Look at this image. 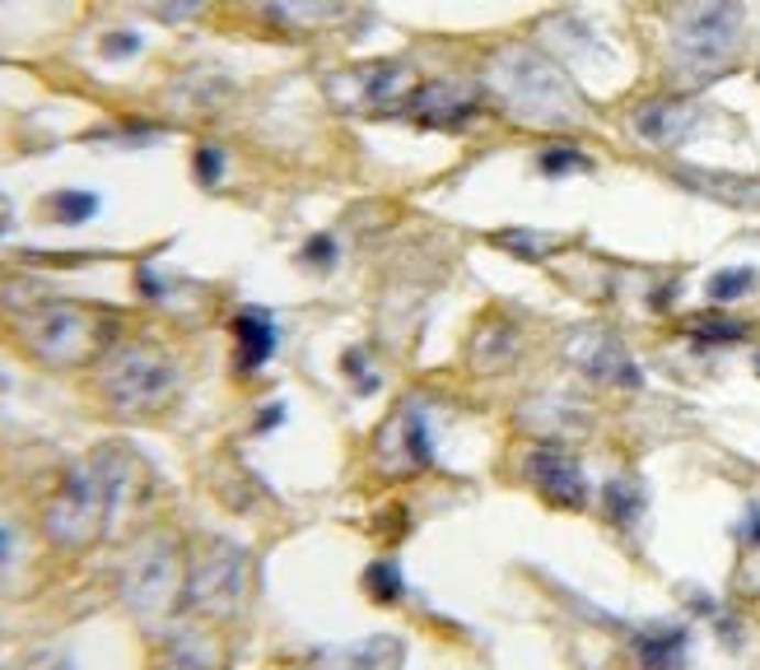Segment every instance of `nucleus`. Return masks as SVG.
Instances as JSON below:
<instances>
[{
	"instance_id": "1",
	"label": "nucleus",
	"mask_w": 760,
	"mask_h": 670,
	"mask_svg": "<svg viewBox=\"0 0 760 670\" xmlns=\"http://www.w3.org/2000/svg\"><path fill=\"white\" fill-rule=\"evenodd\" d=\"M5 322L14 340L47 368H89L117 345V317L62 293H5Z\"/></svg>"
},
{
	"instance_id": "2",
	"label": "nucleus",
	"mask_w": 760,
	"mask_h": 670,
	"mask_svg": "<svg viewBox=\"0 0 760 670\" xmlns=\"http://www.w3.org/2000/svg\"><path fill=\"white\" fill-rule=\"evenodd\" d=\"M485 93L509 122L528 131H574L588 122V103L551 56L509 43L485 62Z\"/></svg>"
},
{
	"instance_id": "3",
	"label": "nucleus",
	"mask_w": 760,
	"mask_h": 670,
	"mask_svg": "<svg viewBox=\"0 0 760 670\" xmlns=\"http://www.w3.org/2000/svg\"><path fill=\"white\" fill-rule=\"evenodd\" d=\"M131 480H135V461L126 451L103 447L85 457L80 466H70L56 494L43 507V531L52 545L62 549H89L108 536L112 517L122 512L126 494H131Z\"/></svg>"
},
{
	"instance_id": "4",
	"label": "nucleus",
	"mask_w": 760,
	"mask_h": 670,
	"mask_svg": "<svg viewBox=\"0 0 760 670\" xmlns=\"http://www.w3.org/2000/svg\"><path fill=\"white\" fill-rule=\"evenodd\" d=\"M742 37H747L742 0H676L668 19L672 75L681 85L718 80L742 56Z\"/></svg>"
},
{
	"instance_id": "5",
	"label": "nucleus",
	"mask_w": 760,
	"mask_h": 670,
	"mask_svg": "<svg viewBox=\"0 0 760 670\" xmlns=\"http://www.w3.org/2000/svg\"><path fill=\"white\" fill-rule=\"evenodd\" d=\"M183 387L178 359L154 340H117L99 359V397L112 415H154Z\"/></svg>"
},
{
	"instance_id": "6",
	"label": "nucleus",
	"mask_w": 760,
	"mask_h": 670,
	"mask_svg": "<svg viewBox=\"0 0 760 670\" xmlns=\"http://www.w3.org/2000/svg\"><path fill=\"white\" fill-rule=\"evenodd\" d=\"M247 596V555L233 540H206L187 563L183 605L201 619H233Z\"/></svg>"
},
{
	"instance_id": "7",
	"label": "nucleus",
	"mask_w": 760,
	"mask_h": 670,
	"mask_svg": "<svg viewBox=\"0 0 760 670\" xmlns=\"http://www.w3.org/2000/svg\"><path fill=\"white\" fill-rule=\"evenodd\" d=\"M416 89H420V80L406 62H368V66L331 75V85H327L331 103H337L341 112H364V116L406 112Z\"/></svg>"
},
{
	"instance_id": "8",
	"label": "nucleus",
	"mask_w": 760,
	"mask_h": 670,
	"mask_svg": "<svg viewBox=\"0 0 760 670\" xmlns=\"http://www.w3.org/2000/svg\"><path fill=\"white\" fill-rule=\"evenodd\" d=\"M122 596L141 619H159L173 605V596H183L178 563H173V545L150 536L145 545H135V555L122 573Z\"/></svg>"
},
{
	"instance_id": "9",
	"label": "nucleus",
	"mask_w": 760,
	"mask_h": 670,
	"mask_svg": "<svg viewBox=\"0 0 760 670\" xmlns=\"http://www.w3.org/2000/svg\"><path fill=\"white\" fill-rule=\"evenodd\" d=\"M406 112H411L420 126H434V131H462V126H472L476 116H481V103H476V93L466 89V85L430 80V85H420V89L411 93V103H406Z\"/></svg>"
},
{
	"instance_id": "10",
	"label": "nucleus",
	"mask_w": 760,
	"mask_h": 670,
	"mask_svg": "<svg viewBox=\"0 0 760 670\" xmlns=\"http://www.w3.org/2000/svg\"><path fill=\"white\" fill-rule=\"evenodd\" d=\"M528 480L537 484V494L555 507H583L588 503V480H583V466L570 457L564 447H537L528 457Z\"/></svg>"
},
{
	"instance_id": "11",
	"label": "nucleus",
	"mask_w": 760,
	"mask_h": 670,
	"mask_svg": "<svg viewBox=\"0 0 760 670\" xmlns=\"http://www.w3.org/2000/svg\"><path fill=\"white\" fill-rule=\"evenodd\" d=\"M574 364L588 372L593 382H607V387H639V364L626 354V345L607 331H583L579 340L570 345Z\"/></svg>"
},
{
	"instance_id": "12",
	"label": "nucleus",
	"mask_w": 760,
	"mask_h": 670,
	"mask_svg": "<svg viewBox=\"0 0 760 670\" xmlns=\"http://www.w3.org/2000/svg\"><path fill=\"white\" fill-rule=\"evenodd\" d=\"M695 126H700V108L691 98H649V103L635 108V131L658 149L686 145Z\"/></svg>"
},
{
	"instance_id": "13",
	"label": "nucleus",
	"mask_w": 760,
	"mask_h": 670,
	"mask_svg": "<svg viewBox=\"0 0 760 670\" xmlns=\"http://www.w3.org/2000/svg\"><path fill=\"white\" fill-rule=\"evenodd\" d=\"M676 182H686L691 191L724 201L733 210H756L760 214V177L756 172H724V168H681Z\"/></svg>"
},
{
	"instance_id": "14",
	"label": "nucleus",
	"mask_w": 760,
	"mask_h": 670,
	"mask_svg": "<svg viewBox=\"0 0 760 670\" xmlns=\"http://www.w3.org/2000/svg\"><path fill=\"white\" fill-rule=\"evenodd\" d=\"M350 0H266V14L276 19L289 33H318V29H337L350 19Z\"/></svg>"
},
{
	"instance_id": "15",
	"label": "nucleus",
	"mask_w": 760,
	"mask_h": 670,
	"mask_svg": "<svg viewBox=\"0 0 760 670\" xmlns=\"http://www.w3.org/2000/svg\"><path fill=\"white\" fill-rule=\"evenodd\" d=\"M233 340H239V368L252 372L271 359V349H276V322H271L266 312H239V317H233Z\"/></svg>"
},
{
	"instance_id": "16",
	"label": "nucleus",
	"mask_w": 760,
	"mask_h": 670,
	"mask_svg": "<svg viewBox=\"0 0 760 670\" xmlns=\"http://www.w3.org/2000/svg\"><path fill=\"white\" fill-rule=\"evenodd\" d=\"M216 643L201 634H178L164 643V652L154 657V670H216Z\"/></svg>"
},
{
	"instance_id": "17",
	"label": "nucleus",
	"mask_w": 760,
	"mask_h": 670,
	"mask_svg": "<svg viewBox=\"0 0 760 670\" xmlns=\"http://www.w3.org/2000/svg\"><path fill=\"white\" fill-rule=\"evenodd\" d=\"M635 652L645 661V670H681L686 661V634L681 628H649L635 638Z\"/></svg>"
},
{
	"instance_id": "18",
	"label": "nucleus",
	"mask_w": 760,
	"mask_h": 670,
	"mask_svg": "<svg viewBox=\"0 0 760 670\" xmlns=\"http://www.w3.org/2000/svg\"><path fill=\"white\" fill-rule=\"evenodd\" d=\"M491 243L499 252L518 256V261H546V256L560 247L555 233H532V228H499V233H491Z\"/></svg>"
},
{
	"instance_id": "19",
	"label": "nucleus",
	"mask_w": 760,
	"mask_h": 670,
	"mask_svg": "<svg viewBox=\"0 0 760 670\" xmlns=\"http://www.w3.org/2000/svg\"><path fill=\"white\" fill-rule=\"evenodd\" d=\"M760 284V275L747 270V266H737V270H718L714 280H709V299L714 303H737V299H747V293Z\"/></svg>"
},
{
	"instance_id": "20",
	"label": "nucleus",
	"mask_w": 760,
	"mask_h": 670,
	"mask_svg": "<svg viewBox=\"0 0 760 670\" xmlns=\"http://www.w3.org/2000/svg\"><path fill=\"white\" fill-rule=\"evenodd\" d=\"M607 512L616 526H635V517L645 512V494L630 484V480H612L607 484Z\"/></svg>"
},
{
	"instance_id": "21",
	"label": "nucleus",
	"mask_w": 760,
	"mask_h": 670,
	"mask_svg": "<svg viewBox=\"0 0 760 670\" xmlns=\"http://www.w3.org/2000/svg\"><path fill=\"white\" fill-rule=\"evenodd\" d=\"M47 210H52L62 224H85L89 214L99 210V196H93V191H56L52 201H47Z\"/></svg>"
},
{
	"instance_id": "22",
	"label": "nucleus",
	"mask_w": 760,
	"mask_h": 670,
	"mask_svg": "<svg viewBox=\"0 0 760 670\" xmlns=\"http://www.w3.org/2000/svg\"><path fill=\"white\" fill-rule=\"evenodd\" d=\"M686 331H691V340H700V345H733V340H742V335H747V326L733 322V317H695Z\"/></svg>"
},
{
	"instance_id": "23",
	"label": "nucleus",
	"mask_w": 760,
	"mask_h": 670,
	"mask_svg": "<svg viewBox=\"0 0 760 670\" xmlns=\"http://www.w3.org/2000/svg\"><path fill=\"white\" fill-rule=\"evenodd\" d=\"M150 19H159V24H187V19H197L210 0H135Z\"/></svg>"
},
{
	"instance_id": "24",
	"label": "nucleus",
	"mask_w": 760,
	"mask_h": 670,
	"mask_svg": "<svg viewBox=\"0 0 760 670\" xmlns=\"http://www.w3.org/2000/svg\"><path fill=\"white\" fill-rule=\"evenodd\" d=\"M537 168H541L546 177H560V172H588V154L574 149V145H551V149H541Z\"/></svg>"
},
{
	"instance_id": "25",
	"label": "nucleus",
	"mask_w": 760,
	"mask_h": 670,
	"mask_svg": "<svg viewBox=\"0 0 760 670\" xmlns=\"http://www.w3.org/2000/svg\"><path fill=\"white\" fill-rule=\"evenodd\" d=\"M364 587L374 591V601H401V573H397V563H374L364 573Z\"/></svg>"
},
{
	"instance_id": "26",
	"label": "nucleus",
	"mask_w": 760,
	"mask_h": 670,
	"mask_svg": "<svg viewBox=\"0 0 760 670\" xmlns=\"http://www.w3.org/2000/svg\"><path fill=\"white\" fill-rule=\"evenodd\" d=\"M197 177L206 187H216L220 177H224V154H220V145H201L197 149Z\"/></svg>"
},
{
	"instance_id": "27",
	"label": "nucleus",
	"mask_w": 760,
	"mask_h": 670,
	"mask_svg": "<svg viewBox=\"0 0 760 670\" xmlns=\"http://www.w3.org/2000/svg\"><path fill=\"white\" fill-rule=\"evenodd\" d=\"M337 261V243L327 238V233H313V238H308V247H304V266H331Z\"/></svg>"
},
{
	"instance_id": "28",
	"label": "nucleus",
	"mask_w": 760,
	"mask_h": 670,
	"mask_svg": "<svg viewBox=\"0 0 760 670\" xmlns=\"http://www.w3.org/2000/svg\"><path fill=\"white\" fill-rule=\"evenodd\" d=\"M99 52L108 56V62H117V56H135V52H141V37H135V33H108Z\"/></svg>"
},
{
	"instance_id": "29",
	"label": "nucleus",
	"mask_w": 760,
	"mask_h": 670,
	"mask_svg": "<svg viewBox=\"0 0 760 670\" xmlns=\"http://www.w3.org/2000/svg\"><path fill=\"white\" fill-rule=\"evenodd\" d=\"M742 536H747L751 545H760V512H751V526L742 531Z\"/></svg>"
},
{
	"instance_id": "30",
	"label": "nucleus",
	"mask_w": 760,
	"mask_h": 670,
	"mask_svg": "<svg viewBox=\"0 0 760 670\" xmlns=\"http://www.w3.org/2000/svg\"><path fill=\"white\" fill-rule=\"evenodd\" d=\"M5 224H10V201L0 196V233H5Z\"/></svg>"
},
{
	"instance_id": "31",
	"label": "nucleus",
	"mask_w": 760,
	"mask_h": 670,
	"mask_svg": "<svg viewBox=\"0 0 760 670\" xmlns=\"http://www.w3.org/2000/svg\"><path fill=\"white\" fill-rule=\"evenodd\" d=\"M0 555H5V531H0Z\"/></svg>"
},
{
	"instance_id": "32",
	"label": "nucleus",
	"mask_w": 760,
	"mask_h": 670,
	"mask_svg": "<svg viewBox=\"0 0 760 670\" xmlns=\"http://www.w3.org/2000/svg\"><path fill=\"white\" fill-rule=\"evenodd\" d=\"M756 372H760V354H756Z\"/></svg>"
}]
</instances>
